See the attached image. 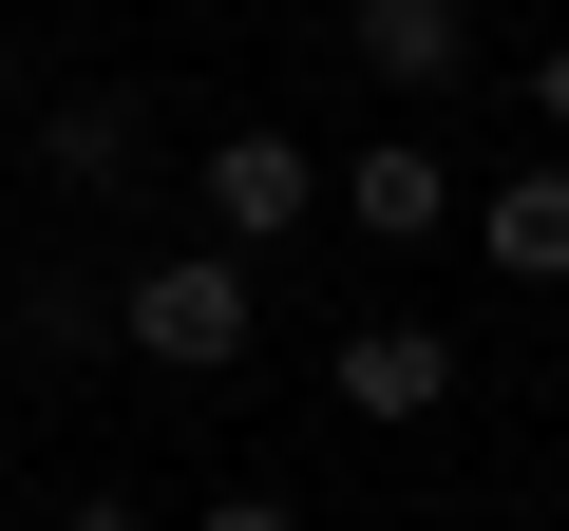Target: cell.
Wrapping results in <instances>:
<instances>
[{
    "label": "cell",
    "mask_w": 569,
    "mask_h": 531,
    "mask_svg": "<svg viewBox=\"0 0 569 531\" xmlns=\"http://www.w3.org/2000/svg\"><path fill=\"white\" fill-rule=\"evenodd\" d=\"M456 20H512V0H456Z\"/></svg>",
    "instance_id": "cell-13"
},
{
    "label": "cell",
    "mask_w": 569,
    "mask_h": 531,
    "mask_svg": "<svg viewBox=\"0 0 569 531\" xmlns=\"http://www.w3.org/2000/svg\"><path fill=\"white\" fill-rule=\"evenodd\" d=\"M342 228H380V247H456V171H437L418 133H380V152L342 171Z\"/></svg>",
    "instance_id": "cell-7"
},
{
    "label": "cell",
    "mask_w": 569,
    "mask_h": 531,
    "mask_svg": "<svg viewBox=\"0 0 569 531\" xmlns=\"http://www.w3.org/2000/svg\"><path fill=\"white\" fill-rule=\"evenodd\" d=\"M58 531H152V512H133V493H77V512H58Z\"/></svg>",
    "instance_id": "cell-11"
},
{
    "label": "cell",
    "mask_w": 569,
    "mask_h": 531,
    "mask_svg": "<svg viewBox=\"0 0 569 531\" xmlns=\"http://www.w3.org/2000/svg\"><path fill=\"white\" fill-rule=\"evenodd\" d=\"M323 399H342L361 437H418V418L456 399V342H437V323H361V342L323 361Z\"/></svg>",
    "instance_id": "cell-2"
},
{
    "label": "cell",
    "mask_w": 569,
    "mask_h": 531,
    "mask_svg": "<svg viewBox=\"0 0 569 531\" xmlns=\"http://www.w3.org/2000/svg\"><path fill=\"white\" fill-rule=\"evenodd\" d=\"M475 58V20H456V0H361V77H399V96H437Z\"/></svg>",
    "instance_id": "cell-8"
},
{
    "label": "cell",
    "mask_w": 569,
    "mask_h": 531,
    "mask_svg": "<svg viewBox=\"0 0 569 531\" xmlns=\"http://www.w3.org/2000/svg\"><path fill=\"white\" fill-rule=\"evenodd\" d=\"M305 209H323V152H305V133H266V114H247V133L209 152V228H228V247H284Z\"/></svg>",
    "instance_id": "cell-3"
},
{
    "label": "cell",
    "mask_w": 569,
    "mask_h": 531,
    "mask_svg": "<svg viewBox=\"0 0 569 531\" xmlns=\"http://www.w3.org/2000/svg\"><path fill=\"white\" fill-rule=\"evenodd\" d=\"M39 171H58V190H77V209H114V190H133V171H152V133H133V96H114V77H77V96H58V114H39Z\"/></svg>",
    "instance_id": "cell-5"
},
{
    "label": "cell",
    "mask_w": 569,
    "mask_h": 531,
    "mask_svg": "<svg viewBox=\"0 0 569 531\" xmlns=\"http://www.w3.org/2000/svg\"><path fill=\"white\" fill-rule=\"evenodd\" d=\"M456 247L493 266V285H569V152H550V171H512V190H475V209H456Z\"/></svg>",
    "instance_id": "cell-4"
},
{
    "label": "cell",
    "mask_w": 569,
    "mask_h": 531,
    "mask_svg": "<svg viewBox=\"0 0 569 531\" xmlns=\"http://www.w3.org/2000/svg\"><path fill=\"white\" fill-rule=\"evenodd\" d=\"M0 96H20V20H0Z\"/></svg>",
    "instance_id": "cell-12"
},
{
    "label": "cell",
    "mask_w": 569,
    "mask_h": 531,
    "mask_svg": "<svg viewBox=\"0 0 569 531\" xmlns=\"http://www.w3.org/2000/svg\"><path fill=\"white\" fill-rule=\"evenodd\" d=\"M114 342V304L77 285V266H0V361H20V380H58V361H96Z\"/></svg>",
    "instance_id": "cell-6"
},
{
    "label": "cell",
    "mask_w": 569,
    "mask_h": 531,
    "mask_svg": "<svg viewBox=\"0 0 569 531\" xmlns=\"http://www.w3.org/2000/svg\"><path fill=\"white\" fill-rule=\"evenodd\" d=\"M531 114H550V152H569V39H550V58H531Z\"/></svg>",
    "instance_id": "cell-10"
},
{
    "label": "cell",
    "mask_w": 569,
    "mask_h": 531,
    "mask_svg": "<svg viewBox=\"0 0 569 531\" xmlns=\"http://www.w3.org/2000/svg\"><path fill=\"white\" fill-rule=\"evenodd\" d=\"M190 531H305V512H284V493H209Z\"/></svg>",
    "instance_id": "cell-9"
},
{
    "label": "cell",
    "mask_w": 569,
    "mask_h": 531,
    "mask_svg": "<svg viewBox=\"0 0 569 531\" xmlns=\"http://www.w3.org/2000/svg\"><path fill=\"white\" fill-rule=\"evenodd\" d=\"M247 323H266V304H247V247H152L133 285H114V342H133L152 380H228Z\"/></svg>",
    "instance_id": "cell-1"
}]
</instances>
